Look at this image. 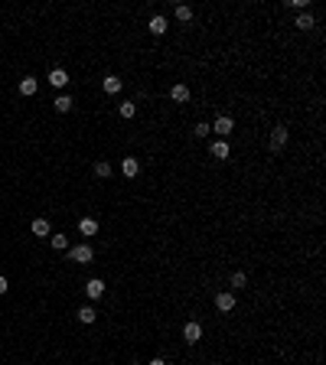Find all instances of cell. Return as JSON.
Returning a JSON list of instances; mask_svg holds the SVG:
<instances>
[{"label":"cell","instance_id":"cell-1","mask_svg":"<svg viewBox=\"0 0 326 365\" xmlns=\"http://www.w3.org/2000/svg\"><path fill=\"white\" fill-rule=\"evenodd\" d=\"M69 261H75V264H91L95 261V248L91 245H75L69 251Z\"/></svg>","mask_w":326,"mask_h":365},{"label":"cell","instance_id":"cell-2","mask_svg":"<svg viewBox=\"0 0 326 365\" xmlns=\"http://www.w3.org/2000/svg\"><path fill=\"white\" fill-rule=\"evenodd\" d=\"M235 130V121L228 118V114H218L216 124H212V134H218V140H228V134Z\"/></svg>","mask_w":326,"mask_h":365},{"label":"cell","instance_id":"cell-3","mask_svg":"<svg viewBox=\"0 0 326 365\" xmlns=\"http://www.w3.org/2000/svg\"><path fill=\"white\" fill-rule=\"evenodd\" d=\"M183 339H186V343H189V346H196V343H199V339H202V323H186V326H183Z\"/></svg>","mask_w":326,"mask_h":365},{"label":"cell","instance_id":"cell-4","mask_svg":"<svg viewBox=\"0 0 326 365\" xmlns=\"http://www.w3.org/2000/svg\"><path fill=\"white\" fill-rule=\"evenodd\" d=\"M216 307H218V313H232L235 310V293H232V290L216 293Z\"/></svg>","mask_w":326,"mask_h":365},{"label":"cell","instance_id":"cell-5","mask_svg":"<svg viewBox=\"0 0 326 365\" xmlns=\"http://www.w3.org/2000/svg\"><path fill=\"white\" fill-rule=\"evenodd\" d=\"M36 91H39V82H36L33 75H23V78H20V95H23V98H33Z\"/></svg>","mask_w":326,"mask_h":365},{"label":"cell","instance_id":"cell-6","mask_svg":"<svg viewBox=\"0 0 326 365\" xmlns=\"http://www.w3.org/2000/svg\"><path fill=\"white\" fill-rule=\"evenodd\" d=\"M121 173H124L127 180H134V176L141 173V163H137V157H124V160H121Z\"/></svg>","mask_w":326,"mask_h":365},{"label":"cell","instance_id":"cell-7","mask_svg":"<svg viewBox=\"0 0 326 365\" xmlns=\"http://www.w3.org/2000/svg\"><path fill=\"white\" fill-rule=\"evenodd\" d=\"M85 293H88V300H98V297L105 293V280H101V277H91V280L85 284Z\"/></svg>","mask_w":326,"mask_h":365},{"label":"cell","instance_id":"cell-8","mask_svg":"<svg viewBox=\"0 0 326 365\" xmlns=\"http://www.w3.org/2000/svg\"><path fill=\"white\" fill-rule=\"evenodd\" d=\"M284 144H287V128H274V130H271V150L277 153Z\"/></svg>","mask_w":326,"mask_h":365},{"label":"cell","instance_id":"cell-9","mask_svg":"<svg viewBox=\"0 0 326 365\" xmlns=\"http://www.w3.org/2000/svg\"><path fill=\"white\" fill-rule=\"evenodd\" d=\"M49 85L65 88V85H69V72H65V69H53V72H49Z\"/></svg>","mask_w":326,"mask_h":365},{"label":"cell","instance_id":"cell-10","mask_svg":"<svg viewBox=\"0 0 326 365\" xmlns=\"http://www.w3.org/2000/svg\"><path fill=\"white\" fill-rule=\"evenodd\" d=\"M78 232H82L85 238L98 235V219H82V222H78Z\"/></svg>","mask_w":326,"mask_h":365},{"label":"cell","instance_id":"cell-11","mask_svg":"<svg viewBox=\"0 0 326 365\" xmlns=\"http://www.w3.org/2000/svg\"><path fill=\"white\" fill-rule=\"evenodd\" d=\"M170 98H173L176 105H186V101H189V88L186 85H173L170 88Z\"/></svg>","mask_w":326,"mask_h":365},{"label":"cell","instance_id":"cell-12","mask_svg":"<svg viewBox=\"0 0 326 365\" xmlns=\"http://www.w3.org/2000/svg\"><path fill=\"white\" fill-rule=\"evenodd\" d=\"M33 235H36V238L53 235V228H49V222H46V219H33Z\"/></svg>","mask_w":326,"mask_h":365},{"label":"cell","instance_id":"cell-13","mask_svg":"<svg viewBox=\"0 0 326 365\" xmlns=\"http://www.w3.org/2000/svg\"><path fill=\"white\" fill-rule=\"evenodd\" d=\"M166 26H170V23H166V17H150V33H153V36H163V33H166Z\"/></svg>","mask_w":326,"mask_h":365},{"label":"cell","instance_id":"cell-14","mask_svg":"<svg viewBox=\"0 0 326 365\" xmlns=\"http://www.w3.org/2000/svg\"><path fill=\"white\" fill-rule=\"evenodd\" d=\"M212 157L216 160H228V140H216L212 144Z\"/></svg>","mask_w":326,"mask_h":365},{"label":"cell","instance_id":"cell-15","mask_svg":"<svg viewBox=\"0 0 326 365\" xmlns=\"http://www.w3.org/2000/svg\"><path fill=\"white\" fill-rule=\"evenodd\" d=\"M121 85H124V82H121L118 75H105V91H108V95H118Z\"/></svg>","mask_w":326,"mask_h":365},{"label":"cell","instance_id":"cell-16","mask_svg":"<svg viewBox=\"0 0 326 365\" xmlns=\"http://www.w3.org/2000/svg\"><path fill=\"white\" fill-rule=\"evenodd\" d=\"M118 114H121L124 121H130L134 114H137V105H134V101H124V105H118Z\"/></svg>","mask_w":326,"mask_h":365},{"label":"cell","instance_id":"cell-17","mask_svg":"<svg viewBox=\"0 0 326 365\" xmlns=\"http://www.w3.org/2000/svg\"><path fill=\"white\" fill-rule=\"evenodd\" d=\"M55 111H59V114H69V111H72V98L59 95V98H55Z\"/></svg>","mask_w":326,"mask_h":365},{"label":"cell","instance_id":"cell-18","mask_svg":"<svg viewBox=\"0 0 326 365\" xmlns=\"http://www.w3.org/2000/svg\"><path fill=\"white\" fill-rule=\"evenodd\" d=\"M95 176L108 180V176H111V163H108V160H98V163H95Z\"/></svg>","mask_w":326,"mask_h":365},{"label":"cell","instance_id":"cell-19","mask_svg":"<svg viewBox=\"0 0 326 365\" xmlns=\"http://www.w3.org/2000/svg\"><path fill=\"white\" fill-rule=\"evenodd\" d=\"M78 320H82V323H95L98 320L95 307H82V310H78Z\"/></svg>","mask_w":326,"mask_h":365},{"label":"cell","instance_id":"cell-20","mask_svg":"<svg viewBox=\"0 0 326 365\" xmlns=\"http://www.w3.org/2000/svg\"><path fill=\"white\" fill-rule=\"evenodd\" d=\"M297 30H313V13H300L297 17Z\"/></svg>","mask_w":326,"mask_h":365},{"label":"cell","instance_id":"cell-21","mask_svg":"<svg viewBox=\"0 0 326 365\" xmlns=\"http://www.w3.org/2000/svg\"><path fill=\"white\" fill-rule=\"evenodd\" d=\"M176 20H193V7H186V3H180V7H176Z\"/></svg>","mask_w":326,"mask_h":365},{"label":"cell","instance_id":"cell-22","mask_svg":"<svg viewBox=\"0 0 326 365\" xmlns=\"http://www.w3.org/2000/svg\"><path fill=\"white\" fill-rule=\"evenodd\" d=\"M232 287H235V290L248 287V277H245V274H241V271H235V274H232Z\"/></svg>","mask_w":326,"mask_h":365},{"label":"cell","instance_id":"cell-23","mask_svg":"<svg viewBox=\"0 0 326 365\" xmlns=\"http://www.w3.org/2000/svg\"><path fill=\"white\" fill-rule=\"evenodd\" d=\"M193 134H196V137H209V134H212V124H206V121H199Z\"/></svg>","mask_w":326,"mask_h":365},{"label":"cell","instance_id":"cell-24","mask_svg":"<svg viewBox=\"0 0 326 365\" xmlns=\"http://www.w3.org/2000/svg\"><path fill=\"white\" fill-rule=\"evenodd\" d=\"M53 248L55 251H65V248H69V238L65 235H53Z\"/></svg>","mask_w":326,"mask_h":365},{"label":"cell","instance_id":"cell-25","mask_svg":"<svg viewBox=\"0 0 326 365\" xmlns=\"http://www.w3.org/2000/svg\"><path fill=\"white\" fill-rule=\"evenodd\" d=\"M10 290V284H7V277H0V293H7Z\"/></svg>","mask_w":326,"mask_h":365},{"label":"cell","instance_id":"cell-26","mask_svg":"<svg viewBox=\"0 0 326 365\" xmlns=\"http://www.w3.org/2000/svg\"><path fill=\"white\" fill-rule=\"evenodd\" d=\"M150 365H166V362H163V359H150Z\"/></svg>","mask_w":326,"mask_h":365},{"label":"cell","instance_id":"cell-27","mask_svg":"<svg viewBox=\"0 0 326 365\" xmlns=\"http://www.w3.org/2000/svg\"><path fill=\"white\" fill-rule=\"evenodd\" d=\"M130 365H141V362H130Z\"/></svg>","mask_w":326,"mask_h":365},{"label":"cell","instance_id":"cell-28","mask_svg":"<svg viewBox=\"0 0 326 365\" xmlns=\"http://www.w3.org/2000/svg\"><path fill=\"white\" fill-rule=\"evenodd\" d=\"M209 365H218V362H209Z\"/></svg>","mask_w":326,"mask_h":365}]
</instances>
